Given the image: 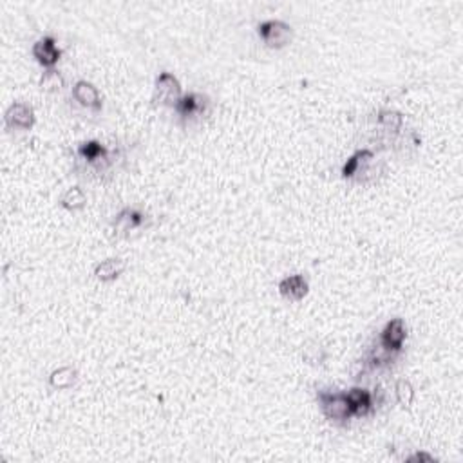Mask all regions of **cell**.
Returning a JSON list of instances; mask_svg holds the SVG:
<instances>
[{
	"label": "cell",
	"mask_w": 463,
	"mask_h": 463,
	"mask_svg": "<svg viewBox=\"0 0 463 463\" xmlns=\"http://www.w3.org/2000/svg\"><path fill=\"white\" fill-rule=\"evenodd\" d=\"M317 400L320 403L324 416L327 420L337 423H346L352 418V411H349V403H347L346 393H329V391H319L317 393Z\"/></svg>",
	"instance_id": "6da1fadb"
},
{
	"label": "cell",
	"mask_w": 463,
	"mask_h": 463,
	"mask_svg": "<svg viewBox=\"0 0 463 463\" xmlns=\"http://www.w3.org/2000/svg\"><path fill=\"white\" fill-rule=\"evenodd\" d=\"M183 96L181 92V84L172 72H160L154 84V92H152V102L156 105H167L174 107Z\"/></svg>",
	"instance_id": "7a4b0ae2"
},
{
	"label": "cell",
	"mask_w": 463,
	"mask_h": 463,
	"mask_svg": "<svg viewBox=\"0 0 463 463\" xmlns=\"http://www.w3.org/2000/svg\"><path fill=\"white\" fill-rule=\"evenodd\" d=\"M257 33H259L261 40L272 49L286 48V45L292 42L293 36L292 26L283 21L261 22L259 28H257Z\"/></svg>",
	"instance_id": "3957f363"
},
{
	"label": "cell",
	"mask_w": 463,
	"mask_h": 463,
	"mask_svg": "<svg viewBox=\"0 0 463 463\" xmlns=\"http://www.w3.org/2000/svg\"><path fill=\"white\" fill-rule=\"evenodd\" d=\"M174 111L178 112L181 120H194V118L208 114L210 102L207 96L200 94V92H188V94L181 96L180 102L174 105Z\"/></svg>",
	"instance_id": "277c9868"
},
{
	"label": "cell",
	"mask_w": 463,
	"mask_h": 463,
	"mask_svg": "<svg viewBox=\"0 0 463 463\" xmlns=\"http://www.w3.org/2000/svg\"><path fill=\"white\" fill-rule=\"evenodd\" d=\"M405 337H408L405 322L400 317H396L383 326L382 333H380V347L383 352L398 353L405 342Z\"/></svg>",
	"instance_id": "5b68a950"
},
{
	"label": "cell",
	"mask_w": 463,
	"mask_h": 463,
	"mask_svg": "<svg viewBox=\"0 0 463 463\" xmlns=\"http://www.w3.org/2000/svg\"><path fill=\"white\" fill-rule=\"evenodd\" d=\"M4 120L8 129H13V131H29V129L35 125V111L33 107H29L28 104H22V102H15V104L9 105V109L6 111Z\"/></svg>",
	"instance_id": "8992f818"
},
{
	"label": "cell",
	"mask_w": 463,
	"mask_h": 463,
	"mask_svg": "<svg viewBox=\"0 0 463 463\" xmlns=\"http://www.w3.org/2000/svg\"><path fill=\"white\" fill-rule=\"evenodd\" d=\"M33 56L42 67L53 69L60 60L62 53L53 36H42L40 40H36L33 45Z\"/></svg>",
	"instance_id": "52a82bcc"
},
{
	"label": "cell",
	"mask_w": 463,
	"mask_h": 463,
	"mask_svg": "<svg viewBox=\"0 0 463 463\" xmlns=\"http://www.w3.org/2000/svg\"><path fill=\"white\" fill-rule=\"evenodd\" d=\"M375 160V152L368 151V148H362V151H356L349 160L344 163L342 167V178L344 180H355V178L362 176L364 172H368V167Z\"/></svg>",
	"instance_id": "ba28073f"
},
{
	"label": "cell",
	"mask_w": 463,
	"mask_h": 463,
	"mask_svg": "<svg viewBox=\"0 0 463 463\" xmlns=\"http://www.w3.org/2000/svg\"><path fill=\"white\" fill-rule=\"evenodd\" d=\"M347 403H349V411L352 416H368L373 411V396L368 389L353 388L346 393Z\"/></svg>",
	"instance_id": "9c48e42d"
},
{
	"label": "cell",
	"mask_w": 463,
	"mask_h": 463,
	"mask_svg": "<svg viewBox=\"0 0 463 463\" xmlns=\"http://www.w3.org/2000/svg\"><path fill=\"white\" fill-rule=\"evenodd\" d=\"M72 96H75V100L85 109H94V111H100L102 109V98L100 92L91 82L80 80L76 82L75 87H72Z\"/></svg>",
	"instance_id": "30bf717a"
},
{
	"label": "cell",
	"mask_w": 463,
	"mask_h": 463,
	"mask_svg": "<svg viewBox=\"0 0 463 463\" xmlns=\"http://www.w3.org/2000/svg\"><path fill=\"white\" fill-rule=\"evenodd\" d=\"M307 280L304 276L295 273V276L284 277L279 283V293L288 300H300L307 295Z\"/></svg>",
	"instance_id": "8fae6325"
},
{
	"label": "cell",
	"mask_w": 463,
	"mask_h": 463,
	"mask_svg": "<svg viewBox=\"0 0 463 463\" xmlns=\"http://www.w3.org/2000/svg\"><path fill=\"white\" fill-rule=\"evenodd\" d=\"M78 156L89 165H100L102 161L109 160V151L105 145H102L98 140H89L80 143L78 147Z\"/></svg>",
	"instance_id": "7c38bea8"
},
{
	"label": "cell",
	"mask_w": 463,
	"mask_h": 463,
	"mask_svg": "<svg viewBox=\"0 0 463 463\" xmlns=\"http://www.w3.org/2000/svg\"><path fill=\"white\" fill-rule=\"evenodd\" d=\"M145 223V216L141 212L134 210V208H124V210L116 216L114 228L120 234H129L131 230H136Z\"/></svg>",
	"instance_id": "4fadbf2b"
},
{
	"label": "cell",
	"mask_w": 463,
	"mask_h": 463,
	"mask_svg": "<svg viewBox=\"0 0 463 463\" xmlns=\"http://www.w3.org/2000/svg\"><path fill=\"white\" fill-rule=\"evenodd\" d=\"M125 263L121 259H105L94 266V277L102 283L114 280L124 273Z\"/></svg>",
	"instance_id": "5bb4252c"
},
{
	"label": "cell",
	"mask_w": 463,
	"mask_h": 463,
	"mask_svg": "<svg viewBox=\"0 0 463 463\" xmlns=\"http://www.w3.org/2000/svg\"><path fill=\"white\" fill-rule=\"evenodd\" d=\"M76 378H78V371L71 366H65V368H58L49 375V383H51L55 389H69L75 386Z\"/></svg>",
	"instance_id": "9a60e30c"
},
{
	"label": "cell",
	"mask_w": 463,
	"mask_h": 463,
	"mask_svg": "<svg viewBox=\"0 0 463 463\" xmlns=\"http://www.w3.org/2000/svg\"><path fill=\"white\" fill-rule=\"evenodd\" d=\"M87 203V196H85V192L82 190L80 187H71L62 194L60 197V205L65 208V210H82Z\"/></svg>",
	"instance_id": "2e32d148"
},
{
	"label": "cell",
	"mask_w": 463,
	"mask_h": 463,
	"mask_svg": "<svg viewBox=\"0 0 463 463\" xmlns=\"http://www.w3.org/2000/svg\"><path fill=\"white\" fill-rule=\"evenodd\" d=\"M376 120H378L380 127L386 129L388 132H398L403 125L402 112L393 111V109H382Z\"/></svg>",
	"instance_id": "e0dca14e"
},
{
	"label": "cell",
	"mask_w": 463,
	"mask_h": 463,
	"mask_svg": "<svg viewBox=\"0 0 463 463\" xmlns=\"http://www.w3.org/2000/svg\"><path fill=\"white\" fill-rule=\"evenodd\" d=\"M396 391V398L398 402L402 403L403 408H411L413 402H415V388H413V383L409 380H398L395 386Z\"/></svg>",
	"instance_id": "ac0fdd59"
},
{
	"label": "cell",
	"mask_w": 463,
	"mask_h": 463,
	"mask_svg": "<svg viewBox=\"0 0 463 463\" xmlns=\"http://www.w3.org/2000/svg\"><path fill=\"white\" fill-rule=\"evenodd\" d=\"M40 87L44 91H60L64 87V76L55 69H48L40 78Z\"/></svg>",
	"instance_id": "d6986e66"
},
{
	"label": "cell",
	"mask_w": 463,
	"mask_h": 463,
	"mask_svg": "<svg viewBox=\"0 0 463 463\" xmlns=\"http://www.w3.org/2000/svg\"><path fill=\"white\" fill-rule=\"evenodd\" d=\"M408 462H411V463H418V462L431 463V462H436V458L432 454H429V452H415V454L409 456Z\"/></svg>",
	"instance_id": "ffe728a7"
}]
</instances>
